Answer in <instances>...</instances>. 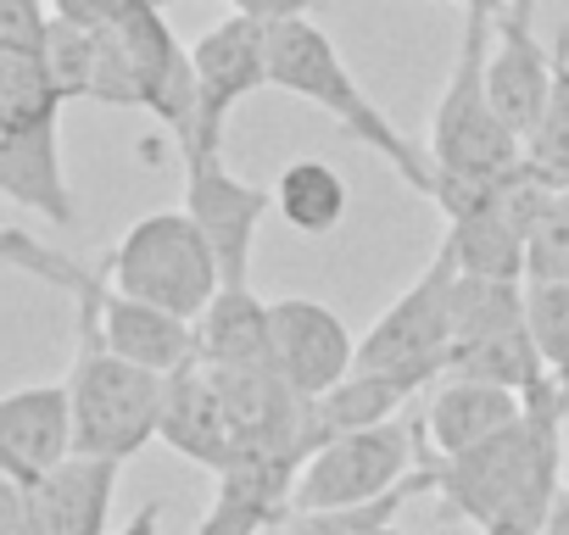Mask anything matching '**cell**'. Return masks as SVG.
<instances>
[{
  "instance_id": "6da1fadb",
  "label": "cell",
  "mask_w": 569,
  "mask_h": 535,
  "mask_svg": "<svg viewBox=\"0 0 569 535\" xmlns=\"http://www.w3.org/2000/svg\"><path fill=\"white\" fill-rule=\"evenodd\" d=\"M569 446V385L547 380L525 396V413L486 446L441 463V507L475 518L486 535H547L563 496Z\"/></svg>"
},
{
  "instance_id": "7a4b0ae2",
  "label": "cell",
  "mask_w": 569,
  "mask_h": 535,
  "mask_svg": "<svg viewBox=\"0 0 569 535\" xmlns=\"http://www.w3.org/2000/svg\"><path fill=\"white\" fill-rule=\"evenodd\" d=\"M268 90L302 95L308 107L330 112L352 140H363L375 157H386V162L397 168V179H408L419 195L436 190V162H430V151L408 145V134L363 95V84H358L352 68L341 62L336 40H330L313 18L268 23Z\"/></svg>"
},
{
  "instance_id": "3957f363",
  "label": "cell",
  "mask_w": 569,
  "mask_h": 535,
  "mask_svg": "<svg viewBox=\"0 0 569 535\" xmlns=\"http://www.w3.org/2000/svg\"><path fill=\"white\" fill-rule=\"evenodd\" d=\"M62 90L40 46H0V195L73 223V190L62 173Z\"/></svg>"
},
{
  "instance_id": "277c9868",
  "label": "cell",
  "mask_w": 569,
  "mask_h": 535,
  "mask_svg": "<svg viewBox=\"0 0 569 535\" xmlns=\"http://www.w3.org/2000/svg\"><path fill=\"white\" fill-rule=\"evenodd\" d=\"M90 101H101V107H140V112H151L173 134L179 151L190 145L196 112H201L196 62H190V46H179V34L168 29V12L157 7V0H146L140 12H129L112 29H96Z\"/></svg>"
},
{
  "instance_id": "5b68a950",
  "label": "cell",
  "mask_w": 569,
  "mask_h": 535,
  "mask_svg": "<svg viewBox=\"0 0 569 535\" xmlns=\"http://www.w3.org/2000/svg\"><path fill=\"white\" fill-rule=\"evenodd\" d=\"M62 385H68V407H73V452L129 463L134 452H146L157 441L168 380L118 357L101 341L90 302H79V357Z\"/></svg>"
},
{
  "instance_id": "8992f818",
  "label": "cell",
  "mask_w": 569,
  "mask_h": 535,
  "mask_svg": "<svg viewBox=\"0 0 569 535\" xmlns=\"http://www.w3.org/2000/svg\"><path fill=\"white\" fill-rule=\"evenodd\" d=\"M101 280L134 302H151L162 313H179V319H201L207 302L223 291V274H218V256L201 234V223L179 206L168 212H146L140 223H129V234L107 251L101 262Z\"/></svg>"
},
{
  "instance_id": "52a82bcc",
  "label": "cell",
  "mask_w": 569,
  "mask_h": 535,
  "mask_svg": "<svg viewBox=\"0 0 569 535\" xmlns=\"http://www.w3.org/2000/svg\"><path fill=\"white\" fill-rule=\"evenodd\" d=\"M486 46H491V12H463V46L430 112V162L436 173L452 179H502L525 162V140L497 118L486 95Z\"/></svg>"
},
{
  "instance_id": "ba28073f",
  "label": "cell",
  "mask_w": 569,
  "mask_h": 535,
  "mask_svg": "<svg viewBox=\"0 0 569 535\" xmlns=\"http://www.w3.org/2000/svg\"><path fill=\"white\" fill-rule=\"evenodd\" d=\"M452 280H458V251L441 240L425 274L369 324L352 369L430 391L452 363Z\"/></svg>"
},
{
  "instance_id": "9c48e42d",
  "label": "cell",
  "mask_w": 569,
  "mask_h": 535,
  "mask_svg": "<svg viewBox=\"0 0 569 535\" xmlns=\"http://www.w3.org/2000/svg\"><path fill=\"white\" fill-rule=\"evenodd\" d=\"M419 424L408 418H391V424H375V430H352L330 446H319L302 474H297V491H291V507H358V502H375L386 496L391 485H402L419 463Z\"/></svg>"
},
{
  "instance_id": "30bf717a",
  "label": "cell",
  "mask_w": 569,
  "mask_h": 535,
  "mask_svg": "<svg viewBox=\"0 0 569 535\" xmlns=\"http://www.w3.org/2000/svg\"><path fill=\"white\" fill-rule=\"evenodd\" d=\"M190 62H196L201 112H196V134H190V145L179 151V162H184V157H201V151H223V123H229V112L268 84V23L229 12L223 23H212V29L190 46Z\"/></svg>"
},
{
  "instance_id": "8fae6325",
  "label": "cell",
  "mask_w": 569,
  "mask_h": 535,
  "mask_svg": "<svg viewBox=\"0 0 569 535\" xmlns=\"http://www.w3.org/2000/svg\"><path fill=\"white\" fill-rule=\"evenodd\" d=\"M273 206V190L246 184L229 173L223 151L184 157V212L201 223L223 285H251V256H257V229Z\"/></svg>"
},
{
  "instance_id": "7c38bea8",
  "label": "cell",
  "mask_w": 569,
  "mask_h": 535,
  "mask_svg": "<svg viewBox=\"0 0 569 535\" xmlns=\"http://www.w3.org/2000/svg\"><path fill=\"white\" fill-rule=\"evenodd\" d=\"M530 18H536V0H508L491 18V57H486V95L519 140L536 134L552 95V57L536 46Z\"/></svg>"
},
{
  "instance_id": "4fadbf2b",
  "label": "cell",
  "mask_w": 569,
  "mask_h": 535,
  "mask_svg": "<svg viewBox=\"0 0 569 535\" xmlns=\"http://www.w3.org/2000/svg\"><path fill=\"white\" fill-rule=\"evenodd\" d=\"M234 435V452H302L308 457V402L279 369H207Z\"/></svg>"
},
{
  "instance_id": "5bb4252c",
  "label": "cell",
  "mask_w": 569,
  "mask_h": 535,
  "mask_svg": "<svg viewBox=\"0 0 569 535\" xmlns=\"http://www.w3.org/2000/svg\"><path fill=\"white\" fill-rule=\"evenodd\" d=\"M273 313V369L291 380L302 396H325L330 385H341L358 363V341L347 335V324L308 296H284L268 307Z\"/></svg>"
},
{
  "instance_id": "9a60e30c",
  "label": "cell",
  "mask_w": 569,
  "mask_h": 535,
  "mask_svg": "<svg viewBox=\"0 0 569 535\" xmlns=\"http://www.w3.org/2000/svg\"><path fill=\"white\" fill-rule=\"evenodd\" d=\"M73 302H90V307H96V330H101V341H107L118 357H129V363L162 374V380L179 374L184 363H196V324L179 319V313H162V307H151V302H134V296L112 291V285L101 280V268H96L90 291L73 296Z\"/></svg>"
},
{
  "instance_id": "2e32d148",
  "label": "cell",
  "mask_w": 569,
  "mask_h": 535,
  "mask_svg": "<svg viewBox=\"0 0 569 535\" xmlns=\"http://www.w3.org/2000/svg\"><path fill=\"white\" fill-rule=\"evenodd\" d=\"M118 457L68 452L51 474H40L29 491V524L34 535H107L112 496H118Z\"/></svg>"
},
{
  "instance_id": "e0dca14e",
  "label": "cell",
  "mask_w": 569,
  "mask_h": 535,
  "mask_svg": "<svg viewBox=\"0 0 569 535\" xmlns=\"http://www.w3.org/2000/svg\"><path fill=\"white\" fill-rule=\"evenodd\" d=\"M73 452L68 385H23L0 396V468L18 485H34Z\"/></svg>"
},
{
  "instance_id": "ac0fdd59",
  "label": "cell",
  "mask_w": 569,
  "mask_h": 535,
  "mask_svg": "<svg viewBox=\"0 0 569 535\" xmlns=\"http://www.w3.org/2000/svg\"><path fill=\"white\" fill-rule=\"evenodd\" d=\"M525 413V396L519 391H502V385H480V380H436V396L425 407V452L436 463H452L475 446H486L491 435H502L513 418Z\"/></svg>"
},
{
  "instance_id": "d6986e66",
  "label": "cell",
  "mask_w": 569,
  "mask_h": 535,
  "mask_svg": "<svg viewBox=\"0 0 569 535\" xmlns=\"http://www.w3.org/2000/svg\"><path fill=\"white\" fill-rule=\"evenodd\" d=\"M157 441L173 446L179 457L212 468V474L234 457V435H229V418H223V402H218V385H212L207 363H184L179 374H168Z\"/></svg>"
},
{
  "instance_id": "ffe728a7",
  "label": "cell",
  "mask_w": 569,
  "mask_h": 535,
  "mask_svg": "<svg viewBox=\"0 0 569 535\" xmlns=\"http://www.w3.org/2000/svg\"><path fill=\"white\" fill-rule=\"evenodd\" d=\"M273 302L251 285H223L196 319V363L207 369H273Z\"/></svg>"
},
{
  "instance_id": "44dd1931",
  "label": "cell",
  "mask_w": 569,
  "mask_h": 535,
  "mask_svg": "<svg viewBox=\"0 0 569 535\" xmlns=\"http://www.w3.org/2000/svg\"><path fill=\"white\" fill-rule=\"evenodd\" d=\"M413 396H419V391L402 385V380H386V374H363V369H352L341 385H330L325 396L308 402V430H302L308 457H313L319 446L352 435V430H375V424L402 418V402H413Z\"/></svg>"
},
{
  "instance_id": "7402d4cb",
  "label": "cell",
  "mask_w": 569,
  "mask_h": 535,
  "mask_svg": "<svg viewBox=\"0 0 569 535\" xmlns=\"http://www.w3.org/2000/svg\"><path fill=\"white\" fill-rule=\"evenodd\" d=\"M419 491H441V463H436V457H425L402 485H391L386 496L358 502V507H284L262 535H369V529H380V524H397V513H402Z\"/></svg>"
},
{
  "instance_id": "603a6c76",
  "label": "cell",
  "mask_w": 569,
  "mask_h": 535,
  "mask_svg": "<svg viewBox=\"0 0 569 535\" xmlns=\"http://www.w3.org/2000/svg\"><path fill=\"white\" fill-rule=\"evenodd\" d=\"M447 374H452V380L502 385V391H519V396H530V391H541V385L552 380L547 363H541V352H536V341H530V324H513V330H502V335H486V341H475V346H458L452 363H447ZM447 374H441V380H447Z\"/></svg>"
},
{
  "instance_id": "cb8c5ba5",
  "label": "cell",
  "mask_w": 569,
  "mask_h": 535,
  "mask_svg": "<svg viewBox=\"0 0 569 535\" xmlns=\"http://www.w3.org/2000/svg\"><path fill=\"white\" fill-rule=\"evenodd\" d=\"M347 206H352L347 179L330 162H319V157L291 162L279 173V184H273V212L291 229H302V234H336Z\"/></svg>"
},
{
  "instance_id": "d4e9b609",
  "label": "cell",
  "mask_w": 569,
  "mask_h": 535,
  "mask_svg": "<svg viewBox=\"0 0 569 535\" xmlns=\"http://www.w3.org/2000/svg\"><path fill=\"white\" fill-rule=\"evenodd\" d=\"M525 324V280H497V274H463L452 280V352L475 346L486 335H502Z\"/></svg>"
},
{
  "instance_id": "484cf974",
  "label": "cell",
  "mask_w": 569,
  "mask_h": 535,
  "mask_svg": "<svg viewBox=\"0 0 569 535\" xmlns=\"http://www.w3.org/2000/svg\"><path fill=\"white\" fill-rule=\"evenodd\" d=\"M525 162L547 184H569V23L558 29V46H552V95L536 134L525 140Z\"/></svg>"
},
{
  "instance_id": "4316f807",
  "label": "cell",
  "mask_w": 569,
  "mask_h": 535,
  "mask_svg": "<svg viewBox=\"0 0 569 535\" xmlns=\"http://www.w3.org/2000/svg\"><path fill=\"white\" fill-rule=\"evenodd\" d=\"M525 285H569V184H552L530 218Z\"/></svg>"
},
{
  "instance_id": "83f0119b",
  "label": "cell",
  "mask_w": 569,
  "mask_h": 535,
  "mask_svg": "<svg viewBox=\"0 0 569 535\" xmlns=\"http://www.w3.org/2000/svg\"><path fill=\"white\" fill-rule=\"evenodd\" d=\"M0 262H7V268H23V274H34L40 285L68 291V296H84L90 280H96V268H84V262H73L68 251L34 240L29 229H0Z\"/></svg>"
},
{
  "instance_id": "f1b7e54d",
  "label": "cell",
  "mask_w": 569,
  "mask_h": 535,
  "mask_svg": "<svg viewBox=\"0 0 569 535\" xmlns=\"http://www.w3.org/2000/svg\"><path fill=\"white\" fill-rule=\"evenodd\" d=\"M530 341L558 385H569V285H525Z\"/></svg>"
},
{
  "instance_id": "f546056e",
  "label": "cell",
  "mask_w": 569,
  "mask_h": 535,
  "mask_svg": "<svg viewBox=\"0 0 569 535\" xmlns=\"http://www.w3.org/2000/svg\"><path fill=\"white\" fill-rule=\"evenodd\" d=\"M40 51H46V68H51L62 101H90V79H96V29H79V23L51 18Z\"/></svg>"
},
{
  "instance_id": "4dcf8cb0",
  "label": "cell",
  "mask_w": 569,
  "mask_h": 535,
  "mask_svg": "<svg viewBox=\"0 0 569 535\" xmlns=\"http://www.w3.org/2000/svg\"><path fill=\"white\" fill-rule=\"evenodd\" d=\"M140 7H146V0H51V18L79 23V29H112L129 12H140Z\"/></svg>"
},
{
  "instance_id": "1f68e13d",
  "label": "cell",
  "mask_w": 569,
  "mask_h": 535,
  "mask_svg": "<svg viewBox=\"0 0 569 535\" xmlns=\"http://www.w3.org/2000/svg\"><path fill=\"white\" fill-rule=\"evenodd\" d=\"M157 7H179V0H157ZM229 12L240 18H257V23H284V18H308L313 12V0H223Z\"/></svg>"
},
{
  "instance_id": "d6a6232c",
  "label": "cell",
  "mask_w": 569,
  "mask_h": 535,
  "mask_svg": "<svg viewBox=\"0 0 569 535\" xmlns=\"http://www.w3.org/2000/svg\"><path fill=\"white\" fill-rule=\"evenodd\" d=\"M118 535H162V502H146Z\"/></svg>"
},
{
  "instance_id": "836d02e7",
  "label": "cell",
  "mask_w": 569,
  "mask_h": 535,
  "mask_svg": "<svg viewBox=\"0 0 569 535\" xmlns=\"http://www.w3.org/2000/svg\"><path fill=\"white\" fill-rule=\"evenodd\" d=\"M547 535H569V491L558 496V507H552V518H547Z\"/></svg>"
},
{
  "instance_id": "e575fe53",
  "label": "cell",
  "mask_w": 569,
  "mask_h": 535,
  "mask_svg": "<svg viewBox=\"0 0 569 535\" xmlns=\"http://www.w3.org/2000/svg\"><path fill=\"white\" fill-rule=\"evenodd\" d=\"M452 7H463V12H491V18H497L508 0H452Z\"/></svg>"
},
{
  "instance_id": "d590c367",
  "label": "cell",
  "mask_w": 569,
  "mask_h": 535,
  "mask_svg": "<svg viewBox=\"0 0 569 535\" xmlns=\"http://www.w3.org/2000/svg\"><path fill=\"white\" fill-rule=\"evenodd\" d=\"M369 535H402V529H397V524H380V529H369Z\"/></svg>"
}]
</instances>
